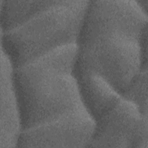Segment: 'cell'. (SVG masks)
<instances>
[{"instance_id":"6da1fadb","label":"cell","mask_w":148,"mask_h":148,"mask_svg":"<svg viewBox=\"0 0 148 148\" xmlns=\"http://www.w3.org/2000/svg\"><path fill=\"white\" fill-rule=\"evenodd\" d=\"M77 43L57 47L14 68L22 129L85 106L76 74Z\"/></svg>"},{"instance_id":"3957f363","label":"cell","mask_w":148,"mask_h":148,"mask_svg":"<svg viewBox=\"0 0 148 148\" xmlns=\"http://www.w3.org/2000/svg\"><path fill=\"white\" fill-rule=\"evenodd\" d=\"M90 1H53L32 17L1 30V49L14 68L62 45L77 43Z\"/></svg>"},{"instance_id":"52a82bcc","label":"cell","mask_w":148,"mask_h":148,"mask_svg":"<svg viewBox=\"0 0 148 148\" xmlns=\"http://www.w3.org/2000/svg\"><path fill=\"white\" fill-rule=\"evenodd\" d=\"M77 77L83 103L94 121L123 95L98 75L87 73Z\"/></svg>"},{"instance_id":"7a4b0ae2","label":"cell","mask_w":148,"mask_h":148,"mask_svg":"<svg viewBox=\"0 0 148 148\" xmlns=\"http://www.w3.org/2000/svg\"><path fill=\"white\" fill-rule=\"evenodd\" d=\"M147 32L84 23L77 42L76 76L98 75L123 94L140 72L147 69Z\"/></svg>"},{"instance_id":"8992f818","label":"cell","mask_w":148,"mask_h":148,"mask_svg":"<svg viewBox=\"0 0 148 148\" xmlns=\"http://www.w3.org/2000/svg\"><path fill=\"white\" fill-rule=\"evenodd\" d=\"M0 148L18 147L22 131L20 108L14 82V67L1 49Z\"/></svg>"},{"instance_id":"ba28073f","label":"cell","mask_w":148,"mask_h":148,"mask_svg":"<svg viewBox=\"0 0 148 148\" xmlns=\"http://www.w3.org/2000/svg\"><path fill=\"white\" fill-rule=\"evenodd\" d=\"M53 1L1 0V30L16 27L49 6Z\"/></svg>"},{"instance_id":"5b68a950","label":"cell","mask_w":148,"mask_h":148,"mask_svg":"<svg viewBox=\"0 0 148 148\" xmlns=\"http://www.w3.org/2000/svg\"><path fill=\"white\" fill-rule=\"evenodd\" d=\"M147 115L123 95L95 120L90 147H148Z\"/></svg>"},{"instance_id":"9c48e42d","label":"cell","mask_w":148,"mask_h":148,"mask_svg":"<svg viewBox=\"0 0 148 148\" xmlns=\"http://www.w3.org/2000/svg\"><path fill=\"white\" fill-rule=\"evenodd\" d=\"M147 69H143L123 94L132 101L141 112L147 115Z\"/></svg>"},{"instance_id":"277c9868","label":"cell","mask_w":148,"mask_h":148,"mask_svg":"<svg viewBox=\"0 0 148 148\" xmlns=\"http://www.w3.org/2000/svg\"><path fill=\"white\" fill-rule=\"evenodd\" d=\"M95 121L85 106L22 129L18 147H87Z\"/></svg>"}]
</instances>
